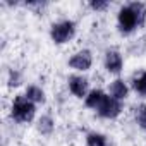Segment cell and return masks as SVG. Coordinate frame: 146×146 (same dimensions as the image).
Wrapping results in <instances>:
<instances>
[{"mask_svg": "<svg viewBox=\"0 0 146 146\" xmlns=\"http://www.w3.org/2000/svg\"><path fill=\"white\" fill-rule=\"evenodd\" d=\"M36 115V105L26 98V95H17L11 103V117L19 124H28Z\"/></svg>", "mask_w": 146, "mask_h": 146, "instance_id": "cell-1", "label": "cell"}, {"mask_svg": "<svg viewBox=\"0 0 146 146\" xmlns=\"http://www.w3.org/2000/svg\"><path fill=\"white\" fill-rule=\"evenodd\" d=\"M76 36V23L70 19L57 21L50 28V38L55 45H65Z\"/></svg>", "mask_w": 146, "mask_h": 146, "instance_id": "cell-2", "label": "cell"}, {"mask_svg": "<svg viewBox=\"0 0 146 146\" xmlns=\"http://www.w3.org/2000/svg\"><path fill=\"white\" fill-rule=\"evenodd\" d=\"M117 26H119V31L122 35H131L132 31H136L139 28V21H137V16L134 14V11L131 9V5H122L117 12Z\"/></svg>", "mask_w": 146, "mask_h": 146, "instance_id": "cell-3", "label": "cell"}, {"mask_svg": "<svg viewBox=\"0 0 146 146\" xmlns=\"http://www.w3.org/2000/svg\"><path fill=\"white\" fill-rule=\"evenodd\" d=\"M67 64H69L70 69H74L78 72H86L93 65V53H91V50L83 48V50H79V52H76L72 55Z\"/></svg>", "mask_w": 146, "mask_h": 146, "instance_id": "cell-4", "label": "cell"}, {"mask_svg": "<svg viewBox=\"0 0 146 146\" xmlns=\"http://www.w3.org/2000/svg\"><path fill=\"white\" fill-rule=\"evenodd\" d=\"M122 110H124L122 102H119V100L112 98L110 95H107L105 100H103V103L98 107L96 113H98L102 119H117V117L122 113Z\"/></svg>", "mask_w": 146, "mask_h": 146, "instance_id": "cell-5", "label": "cell"}, {"mask_svg": "<svg viewBox=\"0 0 146 146\" xmlns=\"http://www.w3.org/2000/svg\"><path fill=\"white\" fill-rule=\"evenodd\" d=\"M103 65L107 69V72L110 74H120L124 69V58L122 53L115 48H110L105 52V58H103Z\"/></svg>", "mask_w": 146, "mask_h": 146, "instance_id": "cell-6", "label": "cell"}, {"mask_svg": "<svg viewBox=\"0 0 146 146\" xmlns=\"http://www.w3.org/2000/svg\"><path fill=\"white\" fill-rule=\"evenodd\" d=\"M67 86L76 98H86L90 93V81L84 76H69Z\"/></svg>", "mask_w": 146, "mask_h": 146, "instance_id": "cell-7", "label": "cell"}, {"mask_svg": "<svg viewBox=\"0 0 146 146\" xmlns=\"http://www.w3.org/2000/svg\"><path fill=\"white\" fill-rule=\"evenodd\" d=\"M108 91H110V96H112V98L122 102V100H125L127 95H129V86L125 84L124 79H113V81L110 83V86H108Z\"/></svg>", "mask_w": 146, "mask_h": 146, "instance_id": "cell-8", "label": "cell"}, {"mask_svg": "<svg viewBox=\"0 0 146 146\" xmlns=\"http://www.w3.org/2000/svg\"><path fill=\"white\" fill-rule=\"evenodd\" d=\"M55 129V120L52 115H41L38 120H36V131L41 134V136H50Z\"/></svg>", "mask_w": 146, "mask_h": 146, "instance_id": "cell-9", "label": "cell"}, {"mask_svg": "<svg viewBox=\"0 0 146 146\" xmlns=\"http://www.w3.org/2000/svg\"><path fill=\"white\" fill-rule=\"evenodd\" d=\"M24 95H26V98H28L29 102H33L35 105H40V103H45V102H46V95H45V91H43L40 86H36V84L28 86L26 91H24Z\"/></svg>", "mask_w": 146, "mask_h": 146, "instance_id": "cell-10", "label": "cell"}, {"mask_svg": "<svg viewBox=\"0 0 146 146\" xmlns=\"http://www.w3.org/2000/svg\"><path fill=\"white\" fill-rule=\"evenodd\" d=\"M105 91H102V90H91L90 93H88V96L84 98V105L88 107V108H93V110H98V107L103 103V100H105Z\"/></svg>", "mask_w": 146, "mask_h": 146, "instance_id": "cell-11", "label": "cell"}, {"mask_svg": "<svg viewBox=\"0 0 146 146\" xmlns=\"http://www.w3.org/2000/svg\"><path fill=\"white\" fill-rule=\"evenodd\" d=\"M132 90L137 95H141V96L146 98V70L139 72L137 76H134V79H132Z\"/></svg>", "mask_w": 146, "mask_h": 146, "instance_id": "cell-12", "label": "cell"}, {"mask_svg": "<svg viewBox=\"0 0 146 146\" xmlns=\"http://www.w3.org/2000/svg\"><path fill=\"white\" fill-rule=\"evenodd\" d=\"M86 146H108V139L102 132H88Z\"/></svg>", "mask_w": 146, "mask_h": 146, "instance_id": "cell-13", "label": "cell"}, {"mask_svg": "<svg viewBox=\"0 0 146 146\" xmlns=\"http://www.w3.org/2000/svg\"><path fill=\"white\" fill-rule=\"evenodd\" d=\"M131 5V9L134 11V14L137 16V21H139V28L141 26H144V23H146V4H143V2H131L129 4Z\"/></svg>", "mask_w": 146, "mask_h": 146, "instance_id": "cell-14", "label": "cell"}, {"mask_svg": "<svg viewBox=\"0 0 146 146\" xmlns=\"http://www.w3.org/2000/svg\"><path fill=\"white\" fill-rule=\"evenodd\" d=\"M134 119H136V124L146 131V105L141 103L134 108Z\"/></svg>", "mask_w": 146, "mask_h": 146, "instance_id": "cell-15", "label": "cell"}, {"mask_svg": "<svg viewBox=\"0 0 146 146\" xmlns=\"http://www.w3.org/2000/svg\"><path fill=\"white\" fill-rule=\"evenodd\" d=\"M23 83V76H21V72L17 69H11L9 70V79H7V86L9 88H17L21 86Z\"/></svg>", "mask_w": 146, "mask_h": 146, "instance_id": "cell-16", "label": "cell"}, {"mask_svg": "<svg viewBox=\"0 0 146 146\" xmlns=\"http://www.w3.org/2000/svg\"><path fill=\"white\" fill-rule=\"evenodd\" d=\"M108 7H110L108 0H91V2H90V9H93L95 12H103Z\"/></svg>", "mask_w": 146, "mask_h": 146, "instance_id": "cell-17", "label": "cell"}]
</instances>
